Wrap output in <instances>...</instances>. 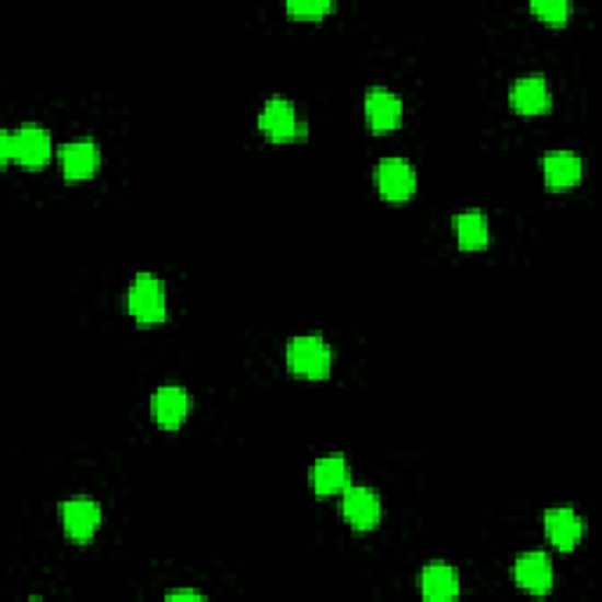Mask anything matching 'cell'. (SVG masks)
I'll return each mask as SVG.
<instances>
[{
  "label": "cell",
  "mask_w": 602,
  "mask_h": 602,
  "mask_svg": "<svg viewBox=\"0 0 602 602\" xmlns=\"http://www.w3.org/2000/svg\"><path fill=\"white\" fill-rule=\"evenodd\" d=\"M12 161V130L0 132V163L8 165Z\"/></svg>",
  "instance_id": "20"
},
{
  "label": "cell",
  "mask_w": 602,
  "mask_h": 602,
  "mask_svg": "<svg viewBox=\"0 0 602 602\" xmlns=\"http://www.w3.org/2000/svg\"><path fill=\"white\" fill-rule=\"evenodd\" d=\"M341 516L351 528L368 532L382 520V497L368 485H348L341 489Z\"/></svg>",
  "instance_id": "5"
},
{
  "label": "cell",
  "mask_w": 602,
  "mask_h": 602,
  "mask_svg": "<svg viewBox=\"0 0 602 602\" xmlns=\"http://www.w3.org/2000/svg\"><path fill=\"white\" fill-rule=\"evenodd\" d=\"M61 528L71 542L83 544L94 536L102 525V503L90 497H71L59 506Z\"/></svg>",
  "instance_id": "7"
},
{
  "label": "cell",
  "mask_w": 602,
  "mask_h": 602,
  "mask_svg": "<svg viewBox=\"0 0 602 602\" xmlns=\"http://www.w3.org/2000/svg\"><path fill=\"white\" fill-rule=\"evenodd\" d=\"M366 118L374 132H391L401 128L405 116V104L398 92H393L384 85H372L366 92Z\"/></svg>",
  "instance_id": "9"
},
{
  "label": "cell",
  "mask_w": 602,
  "mask_h": 602,
  "mask_svg": "<svg viewBox=\"0 0 602 602\" xmlns=\"http://www.w3.org/2000/svg\"><path fill=\"white\" fill-rule=\"evenodd\" d=\"M59 165L67 180L71 182L88 180L102 165V149L92 137L71 139L59 149Z\"/></svg>",
  "instance_id": "10"
},
{
  "label": "cell",
  "mask_w": 602,
  "mask_h": 602,
  "mask_svg": "<svg viewBox=\"0 0 602 602\" xmlns=\"http://www.w3.org/2000/svg\"><path fill=\"white\" fill-rule=\"evenodd\" d=\"M544 532L553 546L569 553L583 539L586 522L572 506H553L544 513Z\"/></svg>",
  "instance_id": "12"
},
{
  "label": "cell",
  "mask_w": 602,
  "mask_h": 602,
  "mask_svg": "<svg viewBox=\"0 0 602 602\" xmlns=\"http://www.w3.org/2000/svg\"><path fill=\"white\" fill-rule=\"evenodd\" d=\"M530 10L551 24H563L572 12V3L569 0H532Z\"/></svg>",
  "instance_id": "18"
},
{
  "label": "cell",
  "mask_w": 602,
  "mask_h": 602,
  "mask_svg": "<svg viewBox=\"0 0 602 602\" xmlns=\"http://www.w3.org/2000/svg\"><path fill=\"white\" fill-rule=\"evenodd\" d=\"M513 579L522 591L532 595H546L553 591L556 581V569H553V558L546 551H528L520 553L513 563Z\"/></svg>",
  "instance_id": "8"
},
{
  "label": "cell",
  "mask_w": 602,
  "mask_h": 602,
  "mask_svg": "<svg viewBox=\"0 0 602 602\" xmlns=\"http://www.w3.org/2000/svg\"><path fill=\"white\" fill-rule=\"evenodd\" d=\"M165 600H205V595L194 589H174V591H167Z\"/></svg>",
  "instance_id": "21"
},
{
  "label": "cell",
  "mask_w": 602,
  "mask_h": 602,
  "mask_svg": "<svg viewBox=\"0 0 602 602\" xmlns=\"http://www.w3.org/2000/svg\"><path fill=\"white\" fill-rule=\"evenodd\" d=\"M290 372L304 379H325L332 370V346L321 335H299L285 346Z\"/></svg>",
  "instance_id": "2"
},
{
  "label": "cell",
  "mask_w": 602,
  "mask_h": 602,
  "mask_svg": "<svg viewBox=\"0 0 602 602\" xmlns=\"http://www.w3.org/2000/svg\"><path fill=\"white\" fill-rule=\"evenodd\" d=\"M542 174L548 188L565 192V188H572L583 180V161L575 151H551L542 158Z\"/></svg>",
  "instance_id": "15"
},
{
  "label": "cell",
  "mask_w": 602,
  "mask_h": 602,
  "mask_svg": "<svg viewBox=\"0 0 602 602\" xmlns=\"http://www.w3.org/2000/svg\"><path fill=\"white\" fill-rule=\"evenodd\" d=\"M454 235L462 250H483L489 245L493 229L483 210H464L454 217Z\"/></svg>",
  "instance_id": "17"
},
{
  "label": "cell",
  "mask_w": 602,
  "mask_h": 602,
  "mask_svg": "<svg viewBox=\"0 0 602 602\" xmlns=\"http://www.w3.org/2000/svg\"><path fill=\"white\" fill-rule=\"evenodd\" d=\"M419 589L424 600L429 602L456 600L459 593H462V577H459V569L454 565L433 560L424 565L419 572Z\"/></svg>",
  "instance_id": "13"
},
{
  "label": "cell",
  "mask_w": 602,
  "mask_h": 602,
  "mask_svg": "<svg viewBox=\"0 0 602 602\" xmlns=\"http://www.w3.org/2000/svg\"><path fill=\"white\" fill-rule=\"evenodd\" d=\"M348 485H351V466H348L344 454H325L315 459V464L311 466V487L315 489V495H339Z\"/></svg>",
  "instance_id": "16"
},
{
  "label": "cell",
  "mask_w": 602,
  "mask_h": 602,
  "mask_svg": "<svg viewBox=\"0 0 602 602\" xmlns=\"http://www.w3.org/2000/svg\"><path fill=\"white\" fill-rule=\"evenodd\" d=\"M285 10L294 18H323L325 12L332 10V3L329 0H290Z\"/></svg>",
  "instance_id": "19"
},
{
  "label": "cell",
  "mask_w": 602,
  "mask_h": 602,
  "mask_svg": "<svg viewBox=\"0 0 602 602\" xmlns=\"http://www.w3.org/2000/svg\"><path fill=\"white\" fill-rule=\"evenodd\" d=\"M374 184L382 198L405 202L417 192V170L405 155H386L374 167Z\"/></svg>",
  "instance_id": "3"
},
{
  "label": "cell",
  "mask_w": 602,
  "mask_h": 602,
  "mask_svg": "<svg viewBox=\"0 0 602 602\" xmlns=\"http://www.w3.org/2000/svg\"><path fill=\"white\" fill-rule=\"evenodd\" d=\"M153 417L165 431H177L192 409V395L180 384H163L153 393Z\"/></svg>",
  "instance_id": "14"
},
{
  "label": "cell",
  "mask_w": 602,
  "mask_h": 602,
  "mask_svg": "<svg viewBox=\"0 0 602 602\" xmlns=\"http://www.w3.org/2000/svg\"><path fill=\"white\" fill-rule=\"evenodd\" d=\"M128 311L141 325H158L167 319L165 282L151 271H139L128 288Z\"/></svg>",
  "instance_id": "1"
},
{
  "label": "cell",
  "mask_w": 602,
  "mask_h": 602,
  "mask_svg": "<svg viewBox=\"0 0 602 602\" xmlns=\"http://www.w3.org/2000/svg\"><path fill=\"white\" fill-rule=\"evenodd\" d=\"M259 130L274 141H290L306 132V123L299 120L292 100L274 94L259 111Z\"/></svg>",
  "instance_id": "4"
},
{
  "label": "cell",
  "mask_w": 602,
  "mask_h": 602,
  "mask_svg": "<svg viewBox=\"0 0 602 602\" xmlns=\"http://www.w3.org/2000/svg\"><path fill=\"white\" fill-rule=\"evenodd\" d=\"M509 100L518 114L536 116V114H546V111L551 108L553 92H551L546 76L525 73V76H518L511 83Z\"/></svg>",
  "instance_id": "11"
},
{
  "label": "cell",
  "mask_w": 602,
  "mask_h": 602,
  "mask_svg": "<svg viewBox=\"0 0 602 602\" xmlns=\"http://www.w3.org/2000/svg\"><path fill=\"white\" fill-rule=\"evenodd\" d=\"M53 158V135L38 123H22L12 130V161L24 167H43Z\"/></svg>",
  "instance_id": "6"
}]
</instances>
